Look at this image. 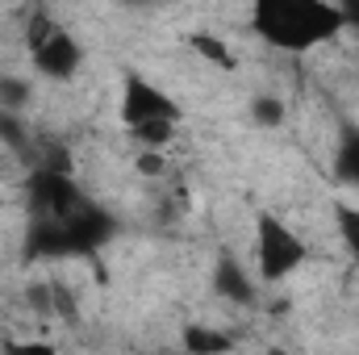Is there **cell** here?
Masks as SVG:
<instances>
[{"label":"cell","mask_w":359,"mask_h":355,"mask_svg":"<svg viewBox=\"0 0 359 355\" xmlns=\"http://www.w3.org/2000/svg\"><path fill=\"white\" fill-rule=\"evenodd\" d=\"M255 34L280 51H309L343 29V8L330 0H259L251 8Z\"/></svg>","instance_id":"cell-1"},{"label":"cell","mask_w":359,"mask_h":355,"mask_svg":"<svg viewBox=\"0 0 359 355\" xmlns=\"http://www.w3.org/2000/svg\"><path fill=\"white\" fill-rule=\"evenodd\" d=\"M25 196H29V213L34 222H72L84 205V192L72 184V176H59V172H46V168H34L25 180Z\"/></svg>","instance_id":"cell-2"},{"label":"cell","mask_w":359,"mask_h":355,"mask_svg":"<svg viewBox=\"0 0 359 355\" xmlns=\"http://www.w3.org/2000/svg\"><path fill=\"white\" fill-rule=\"evenodd\" d=\"M255 230H259V276L264 280H284V276H292L297 267L305 264V243L276 213L264 209Z\"/></svg>","instance_id":"cell-3"},{"label":"cell","mask_w":359,"mask_h":355,"mask_svg":"<svg viewBox=\"0 0 359 355\" xmlns=\"http://www.w3.org/2000/svg\"><path fill=\"white\" fill-rule=\"evenodd\" d=\"M155 117L176 121V105L168 100V92H159L151 80H142L138 72H130L126 76V92H121V121L134 130V126L155 121Z\"/></svg>","instance_id":"cell-4"},{"label":"cell","mask_w":359,"mask_h":355,"mask_svg":"<svg viewBox=\"0 0 359 355\" xmlns=\"http://www.w3.org/2000/svg\"><path fill=\"white\" fill-rule=\"evenodd\" d=\"M34 55V67L46 76V80H72L80 72V42L67 34V29H55L42 46L29 51Z\"/></svg>","instance_id":"cell-5"},{"label":"cell","mask_w":359,"mask_h":355,"mask_svg":"<svg viewBox=\"0 0 359 355\" xmlns=\"http://www.w3.org/2000/svg\"><path fill=\"white\" fill-rule=\"evenodd\" d=\"M63 230H67V243H72V255H92L96 247H104L109 239H113V217L104 213V209H96L92 201L80 205V213L72 217V222H63Z\"/></svg>","instance_id":"cell-6"},{"label":"cell","mask_w":359,"mask_h":355,"mask_svg":"<svg viewBox=\"0 0 359 355\" xmlns=\"http://www.w3.org/2000/svg\"><path fill=\"white\" fill-rule=\"evenodd\" d=\"M63 255H72L67 230L55 222H34L25 234V260H63Z\"/></svg>","instance_id":"cell-7"},{"label":"cell","mask_w":359,"mask_h":355,"mask_svg":"<svg viewBox=\"0 0 359 355\" xmlns=\"http://www.w3.org/2000/svg\"><path fill=\"white\" fill-rule=\"evenodd\" d=\"M213 288H217V297L238 301V305H247V301L255 297V284L247 280V272L234 264L230 255H222V260H217V267H213Z\"/></svg>","instance_id":"cell-8"},{"label":"cell","mask_w":359,"mask_h":355,"mask_svg":"<svg viewBox=\"0 0 359 355\" xmlns=\"http://www.w3.org/2000/svg\"><path fill=\"white\" fill-rule=\"evenodd\" d=\"M234 339L213 326H184V355H230Z\"/></svg>","instance_id":"cell-9"},{"label":"cell","mask_w":359,"mask_h":355,"mask_svg":"<svg viewBox=\"0 0 359 355\" xmlns=\"http://www.w3.org/2000/svg\"><path fill=\"white\" fill-rule=\"evenodd\" d=\"M334 176L343 184H359V130H347L334 155Z\"/></svg>","instance_id":"cell-10"},{"label":"cell","mask_w":359,"mask_h":355,"mask_svg":"<svg viewBox=\"0 0 359 355\" xmlns=\"http://www.w3.org/2000/svg\"><path fill=\"white\" fill-rule=\"evenodd\" d=\"M172 134H176V121H168V117H155V121L134 126V138H138L142 151H163L172 142Z\"/></svg>","instance_id":"cell-11"},{"label":"cell","mask_w":359,"mask_h":355,"mask_svg":"<svg viewBox=\"0 0 359 355\" xmlns=\"http://www.w3.org/2000/svg\"><path fill=\"white\" fill-rule=\"evenodd\" d=\"M192 51H196L201 59H209L213 67L234 72V55H230V46H226L222 38H213V34H192Z\"/></svg>","instance_id":"cell-12"},{"label":"cell","mask_w":359,"mask_h":355,"mask_svg":"<svg viewBox=\"0 0 359 355\" xmlns=\"http://www.w3.org/2000/svg\"><path fill=\"white\" fill-rule=\"evenodd\" d=\"M334 226H339L343 247L359 260V209L355 205H334Z\"/></svg>","instance_id":"cell-13"},{"label":"cell","mask_w":359,"mask_h":355,"mask_svg":"<svg viewBox=\"0 0 359 355\" xmlns=\"http://www.w3.org/2000/svg\"><path fill=\"white\" fill-rule=\"evenodd\" d=\"M0 138H4L8 147H17V151H25V147H29L21 117H17V113H8V109H0Z\"/></svg>","instance_id":"cell-14"},{"label":"cell","mask_w":359,"mask_h":355,"mask_svg":"<svg viewBox=\"0 0 359 355\" xmlns=\"http://www.w3.org/2000/svg\"><path fill=\"white\" fill-rule=\"evenodd\" d=\"M251 113H255L259 126H280V121H284V105H280L276 96H255V100H251Z\"/></svg>","instance_id":"cell-15"},{"label":"cell","mask_w":359,"mask_h":355,"mask_svg":"<svg viewBox=\"0 0 359 355\" xmlns=\"http://www.w3.org/2000/svg\"><path fill=\"white\" fill-rule=\"evenodd\" d=\"M29 100V84L25 80H4V92H0V105L13 113V109H21Z\"/></svg>","instance_id":"cell-16"},{"label":"cell","mask_w":359,"mask_h":355,"mask_svg":"<svg viewBox=\"0 0 359 355\" xmlns=\"http://www.w3.org/2000/svg\"><path fill=\"white\" fill-rule=\"evenodd\" d=\"M134 168H138V172H142V176H163V172H168V163H163V155H159V151H142V155H138V159H134Z\"/></svg>","instance_id":"cell-17"},{"label":"cell","mask_w":359,"mask_h":355,"mask_svg":"<svg viewBox=\"0 0 359 355\" xmlns=\"http://www.w3.org/2000/svg\"><path fill=\"white\" fill-rule=\"evenodd\" d=\"M4 355H55L50 343H13Z\"/></svg>","instance_id":"cell-18"},{"label":"cell","mask_w":359,"mask_h":355,"mask_svg":"<svg viewBox=\"0 0 359 355\" xmlns=\"http://www.w3.org/2000/svg\"><path fill=\"white\" fill-rule=\"evenodd\" d=\"M29 301H34V309H38V314H50V309H55V305H50V288H46V284L29 288Z\"/></svg>","instance_id":"cell-19"},{"label":"cell","mask_w":359,"mask_h":355,"mask_svg":"<svg viewBox=\"0 0 359 355\" xmlns=\"http://www.w3.org/2000/svg\"><path fill=\"white\" fill-rule=\"evenodd\" d=\"M339 8H343V25L359 29V0H347V4H339Z\"/></svg>","instance_id":"cell-20"},{"label":"cell","mask_w":359,"mask_h":355,"mask_svg":"<svg viewBox=\"0 0 359 355\" xmlns=\"http://www.w3.org/2000/svg\"><path fill=\"white\" fill-rule=\"evenodd\" d=\"M268 355H297V351H284V347H271Z\"/></svg>","instance_id":"cell-21"},{"label":"cell","mask_w":359,"mask_h":355,"mask_svg":"<svg viewBox=\"0 0 359 355\" xmlns=\"http://www.w3.org/2000/svg\"><path fill=\"white\" fill-rule=\"evenodd\" d=\"M0 92H4V80H0Z\"/></svg>","instance_id":"cell-22"},{"label":"cell","mask_w":359,"mask_h":355,"mask_svg":"<svg viewBox=\"0 0 359 355\" xmlns=\"http://www.w3.org/2000/svg\"><path fill=\"white\" fill-rule=\"evenodd\" d=\"M0 205H4V201H0Z\"/></svg>","instance_id":"cell-23"}]
</instances>
